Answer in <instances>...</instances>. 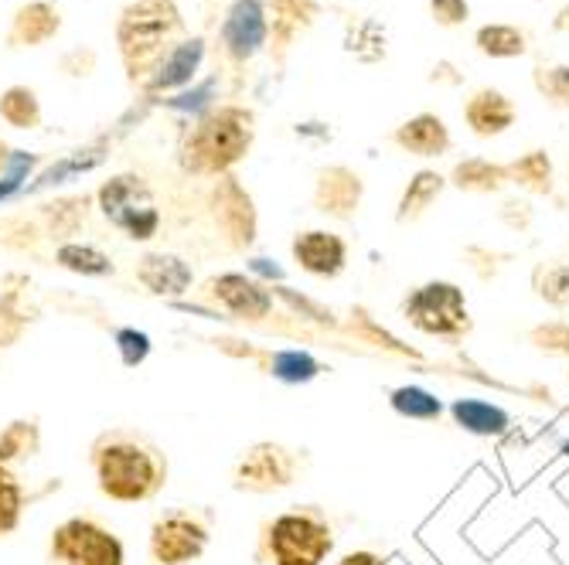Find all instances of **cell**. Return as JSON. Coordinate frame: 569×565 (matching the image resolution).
Instances as JSON below:
<instances>
[{"label":"cell","mask_w":569,"mask_h":565,"mask_svg":"<svg viewBox=\"0 0 569 565\" xmlns=\"http://www.w3.org/2000/svg\"><path fill=\"white\" fill-rule=\"evenodd\" d=\"M96 491L113 504H147L168 487V456L150 436L117 426L89 446Z\"/></svg>","instance_id":"obj_1"},{"label":"cell","mask_w":569,"mask_h":565,"mask_svg":"<svg viewBox=\"0 0 569 565\" xmlns=\"http://www.w3.org/2000/svg\"><path fill=\"white\" fill-rule=\"evenodd\" d=\"M256 117L242 107H219L204 113L181 143V168L194 178L229 174L252 147Z\"/></svg>","instance_id":"obj_2"},{"label":"cell","mask_w":569,"mask_h":565,"mask_svg":"<svg viewBox=\"0 0 569 565\" xmlns=\"http://www.w3.org/2000/svg\"><path fill=\"white\" fill-rule=\"evenodd\" d=\"M335 552V528L318 504H293L267 518L256 538L260 565H325Z\"/></svg>","instance_id":"obj_3"},{"label":"cell","mask_w":569,"mask_h":565,"mask_svg":"<svg viewBox=\"0 0 569 565\" xmlns=\"http://www.w3.org/2000/svg\"><path fill=\"white\" fill-rule=\"evenodd\" d=\"M181 31V11L174 0H133L120 14L117 41L127 79L137 85L161 69L171 38Z\"/></svg>","instance_id":"obj_4"},{"label":"cell","mask_w":569,"mask_h":565,"mask_svg":"<svg viewBox=\"0 0 569 565\" xmlns=\"http://www.w3.org/2000/svg\"><path fill=\"white\" fill-rule=\"evenodd\" d=\"M399 314L412 331L440 341H463L475 327L468 296L450 280H430L412 286L399 303Z\"/></svg>","instance_id":"obj_5"},{"label":"cell","mask_w":569,"mask_h":565,"mask_svg":"<svg viewBox=\"0 0 569 565\" xmlns=\"http://www.w3.org/2000/svg\"><path fill=\"white\" fill-rule=\"evenodd\" d=\"M48 565H127V545L99 518L72 515L48 535Z\"/></svg>","instance_id":"obj_6"},{"label":"cell","mask_w":569,"mask_h":565,"mask_svg":"<svg viewBox=\"0 0 569 565\" xmlns=\"http://www.w3.org/2000/svg\"><path fill=\"white\" fill-rule=\"evenodd\" d=\"M212 542V515L198 507H171L153 518L147 532V555L153 565H191Z\"/></svg>","instance_id":"obj_7"},{"label":"cell","mask_w":569,"mask_h":565,"mask_svg":"<svg viewBox=\"0 0 569 565\" xmlns=\"http://www.w3.org/2000/svg\"><path fill=\"white\" fill-rule=\"evenodd\" d=\"M201 296L209 300L212 311H219L226 321H239V324H270L277 314L273 290L239 270L212 276L204 283Z\"/></svg>","instance_id":"obj_8"},{"label":"cell","mask_w":569,"mask_h":565,"mask_svg":"<svg viewBox=\"0 0 569 565\" xmlns=\"http://www.w3.org/2000/svg\"><path fill=\"white\" fill-rule=\"evenodd\" d=\"M297 477H300V456L273 440L246 446L232 467V487L239 494H277L297 484Z\"/></svg>","instance_id":"obj_9"},{"label":"cell","mask_w":569,"mask_h":565,"mask_svg":"<svg viewBox=\"0 0 569 565\" xmlns=\"http://www.w3.org/2000/svg\"><path fill=\"white\" fill-rule=\"evenodd\" d=\"M212 215L229 249H249L260 235V215H256L252 194L232 174H222L212 188Z\"/></svg>","instance_id":"obj_10"},{"label":"cell","mask_w":569,"mask_h":565,"mask_svg":"<svg viewBox=\"0 0 569 565\" xmlns=\"http://www.w3.org/2000/svg\"><path fill=\"white\" fill-rule=\"evenodd\" d=\"M290 260L315 280H338L348 270V242L331 229H303L290 242Z\"/></svg>","instance_id":"obj_11"},{"label":"cell","mask_w":569,"mask_h":565,"mask_svg":"<svg viewBox=\"0 0 569 565\" xmlns=\"http://www.w3.org/2000/svg\"><path fill=\"white\" fill-rule=\"evenodd\" d=\"M137 283L150 293V296H161L168 303H178L191 293L194 286V270L188 260L174 252H143L137 266H133Z\"/></svg>","instance_id":"obj_12"},{"label":"cell","mask_w":569,"mask_h":565,"mask_svg":"<svg viewBox=\"0 0 569 565\" xmlns=\"http://www.w3.org/2000/svg\"><path fill=\"white\" fill-rule=\"evenodd\" d=\"M361 198H366V181H361V174H355L351 168L335 164V168H325L318 174L315 209L321 215L338 219V222H348V219H355Z\"/></svg>","instance_id":"obj_13"},{"label":"cell","mask_w":569,"mask_h":565,"mask_svg":"<svg viewBox=\"0 0 569 565\" xmlns=\"http://www.w3.org/2000/svg\"><path fill=\"white\" fill-rule=\"evenodd\" d=\"M515 117H519V110H515V102L498 92V89H481L468 99V107H463V120H468L471 133L475 137H501L515 127Z\"/></svg>","instance_id":"obj_14"},{"label":"cell","mask_w":569,"mask_h":565,"mask_svg":"<svg viewBox=\"0 0 569 565\" xmlns=\"http://www.w3.org/2000/svg\"><path fill=\"white\" fill-rule=\"evenodd\" d=\"M450 420L457 430L471 433V436H481V440H498L511 430V416L505 413L501 405L495 402H485V398H453L450 402Z\"/></svg>","instance_id":"obj_15"},{"label":"cell","mask_w":569,"mask_h":565,"mask_svg":"<svg viewBox=\"0 0 569 565\" xmlns=\"http://www.w3.org/2000/svg\"><path fill=\"white\" fill-rule=\"evenodd\" d=\"M392 140L412 158H443L450 150V130L437 113H417L392 133Z\"/></svg>","instance_id":"obj_16"},{"label":"cell","mask_w":569,"mask_h":565,"mask_svg":"<svg viewBox=\"0 0 569 565\" xmlns=\"http://www.w3.org/2000/svg\"><path fill=\"white\" fill-rule=\"evenodd\" d=\"M256 362L263 365V372L270 379H277L283 385H307L328 372L315 354L300 351V347H263Z\"/></svg>","instance_id":"obj_17"},{"label":"cell","mask_w":569,"mask_h":565,"mask_svg":"<svg viewBox=\"0 0 569 565\" xmlns=\"http://www.w3.org/2000/svg\"><path fill=\"white\" fill-rule=\"evenodd\" d=\"M56 266H62L66 273L82 276V280H107L117 273V263L110 260V252H102L92 242H76V239H69L56 249Z\"/></svg>","instance_id":"obj_18"},{"label":"cell","mask_w":569,"mask_h":565,"mask_svg":"<svg viewBox=\"0 0 569 565\" xmlns=\"http://www.w3.org/2000/svg\"><path fill=\"white\" fill-rule=\"evenodd\" d=\"M62 28V18L59 11L44 4V0H34V4H24L18 14H14V24H11V44H24V48H38L44 44L48 38H56Z\"/></svg>","instance_id":"obj_19"},{"label":"cell","mask_w":569,"mask_h":565,"mask_svg":"<svg viewBox=\"0 0 569 565\" xmlns=\"http://www.w3.org/2000/svg\"><path fill=\"white\" fill-rule=\"evenodd\" d=\"M443 188H447V178L440 171H417L409 178V184H406V191H402V198L396 204V222L406 225V222L423 219L430 204L443 194Z\"/></svg>","instance_id":"obj_20"},{"label":"cell","mask_w":569,"mask_h":565,"mask_svg":"<svg viewBox=\"0 0 569 565\" xmlns=\"http://www.w3.org/2000/svg\"><path fill=\"white\" fill-rule=\"evenodd\" d=\"M450 184L471 194H498L508 184V168L488 158H463L450 171Z\"/></svg>","instance_id":"obj_21"},{"label":"cell","mask_w":569,"mask_h":565,"mask_svg":"<svg viewBox=\"0 0 569 565\" xmlns=\"http://www.w3.org/2000/svg\"><path fill=\"white\" fill-rule=\"evenodd\" d=\"M389 408L399 420H409V423H440V416H443V402L423 385L392 389L389 392Z\"/></svg>","instance_id":"obj_22"},{"label":"cell","mask_w":569,"mask_h":565,"mask_svg":"<svg viewBox=\"0 0 569 565\" xmlns=\"http://www.w3.org/2000/svg\"><path fill=\"white\" fill-rule=\"evenodd\" d=\"M41 453V426L38 420H11L4 430H0V464L14 467V464H28Z\"/></svg>","instance_id":"obj_23"},{"label":"cell","mask_w":569,"mask_h":565,"mask_svg":"<svg viewBox=\"0 0 569 565\" xmlns=\"http://www.w3.org/2000/svg\"><path fill=\"white\" fill-rule=\"evenodd\" d=\"M96 198H99V212L113 222V219H120L127 209H133V204L150 201V191H147L143 178H137V174H117V178H110L107 184L99 188Z\"/></svg>","instance_id":"obj_24"},{"label":"cell","mask_w":569,"mask_h":565,"mask_svg":"<svg viewBox=\"0 0 569 565\" xmlns=\"http://www.w3.org/2000/svg\"><path fill=\"white\" fill-rule=\"evenodd\" d=\"M0 120L14 130H38L41 127V102L31 85H11L0 92Z\"/></svg>","instance_id":"obj_25"},{"label":"cell","mask_w":569,"mask_h":565,"mask_svg":"<svg viewBox=\"0 0 569 565\" xmlns=\"http://www.w3.org/2000/svg\"><path fill=\"white\" fill-rule=\"evenodd\" d=\"M505 168H508V184H519L532 194L552 191V161L546 150H529L519 161H511Z\"/></svg>","instance_id":"obj_26"},{"label":"cell","mask_w":569,"mask_h":565,"mask_svg":"<svg viewBox=\"0 0 569 565\" xmlns=\"http://www.w3.org/2000/svg\"><path fill=\"white\" fill-rule=\"evenodd\" d=\"M270 290H273V296H277L280 303H287L290 317H297V321H307V324H318V327H328V331H338V327H341V321L335 317L331 306L318 303L315 296H307V293H300V290L287 286V283H280V286H270Z\"/></svg>","instance_id":"obj_27"},{"label":"cell","mask_w":569,"mask_h":565,"mask_svg":"<svg viewBox=\"0 0 569 565\" xmlns=\"http://www.w3.org/2000/svg\"><path fill=\"white\" fill-rule=\"evenodd\" d=\"M24 507H28V497H24L21 477L11 467L0 464V538H8L21 528Z\"/></svg>","instance_id":"obj_28"},{"label":"cell","mask_w":569,"mask_h":565,"mask_svg":"<svg viewBox=\"0 0 569 565\" xmlns=\"http://www.w3.org/2000/svg\"><path fill=\"white\" fill-rule=\"evenodd\" d=\"M475 41H478V51L488 59H519L529 48L526 34L511 24H485Z\"/></svg>","instance_id":"obj_29"},{"label":"cell","mask_w":569,"mask_h":565,"mask_svg":"<svg viewBox=\"0 0 569 565\" xmlns=\"http://www.w3.org/2000/svg\"><path fill=\"white\" fill-rule=\"evenodd\" d=\"M532 290L542 303L566 311L569 306V263H549L532 273Z\"/></svg>","instance_id":"obj_30"},{"label":"cell","mask_w":569,"mask_h":565,"mask_svg":"<svg viewBox=\"0 0 569 565\" xmlns=\"http://www.w3.org/2000/svg\"><path fill=\"white\" fill-rule=\"evenodd\" d=\"M315 18V4L310 0H273V34H277V44L287 48L290 38L310 24Z\"/></svg>","instance_id":"obj_31"},{"label":"cell","mask_w":569,"mask_h":565,"mask_svg":"<svg viewBox=\"0 0 569 565\" xmlns=\"http://www.w3.org/2000/svg\"><path fill=\"white\" fill-rule=\"evenodd\" d=\"M113 225L130 239V242H150L153 235L161 232V212L153 209V201L133 204L120 219H113Z\"/></svg>","instance_id":"obj_32"},{"label":"cell","mask_w":569,"mask_h":565,"mask_svg":"<svg viewBox=\"0 0 569 565\" xmlns=\"http://www.w3.org/2000/svg\"><path fill=\"white\" fill-rule=\"evenodd\" d=\"M86 209H89V198H62V201L44 204L48 232L51 235H72L79 229V222H86Z\"/></svg>","instance_id":"obj_33"},{"label":"cell","mask_w":569,"mask_h":565,"mask_svg":"<svg viewBox=\"0 0 569 565\" xmlns=\"http://www.w3.org/2000/svg\"><path fill=\"white\" fill-rule=\"evenodd\" d=\"M113 347H117V354H120V362H123V369H140L147 357H150V351H153V341H150V334L147 331H140V327H117L113 331Z\"/></svg>","instance_id":"obj_34"},{"label":"cell","mask_w":569,"mask_h":565,"mask_svg":"<svg viewBox=\"0 0 569 565\" xmlns=\"http://www.w3.org/2000/svg\"><path fill=\"white\" fill-rule=\"evenodd\" d=\"M28 314L21 311V293L18 290H8L0 296V351L11 347L24 331H28Z\"/></svg>","instance_id":"obj_35"},{"label":"cell","mask_w":569,"mask_h":565,"mask_svg":"<svg viewBox=\"0 0 569 565\" xmlns=\"http://www.w3.org/2000/svg\"><path fill=\"white\" fill-rule=\"evenodd\" d=\"M536 89L559 110H569V65H549L536 72Z\"/></svg>","instance_id":"obj_36"},{"label":"cell","mask_w":569,"mask_h":565,"mask_svg":"<svg viewBox=\"0 0 569 565\" xmlns=\"http://www.w3.org/2000/svg\"><path fill=\"white\" fill-rule=\"evenodd\" d=\"M529 341L546 354H566L569 357V324L566 321H549V324L532 327Z\"/></svg>","instance_id":"obj_37"},{"label":"cell","mask_w":569,"mask_h":565,"mask_svg":"<svg viewBox=\"0 0 569 565\" xmlns=\"http://www.w3.org/2000/svg\"><path fill=\"white\" fill-rule=\"evenodd\" d=\"M246 273H249L252 280L267 283V286L287 283V270H283L277 260H270V255H249V260H246Z\"/></svg>","instance_id":"obj_38"},{"label":"cell","mask_w":569,"mask_h":565,"mask_svg":"<svg viewBox=\"0 0 569 565\" xmlns=\"http://www.w3.org/2000/svg\"><path fill=\"white\" fill-rule=\"evenodd\" d=\"M430 14L437 24L443 28H457L468 21L471 8H468V0H430Z\"/></svg>","instance_id":"obj_39"},{"label":"cell","mask_w":569,"mask_h":565,"mask_svg":"<svg viewBox=\"0 0 569 565\" xmlns=\"http://www.w3.org/2000/svg\"><path fill=\"white\" fill-rule=\"evenodd\" d=\"M335 565H392V558L369 552V548H355V552H345Z\"/></svg>","instance_id":"obj_40"},{"label":"cell","mask_w":569,"mask_h":565,"mask_svg":"<svg viewBox=\"0 0 569 565\" xmlns=\"http://www.w3.org/2000/svg\"><path fill=\"white\" fill-rule=\"evenodd\" d=\"M8 161H11V150H8V143H4V140H0V171L8 168Z\"/></svg>","instance_id":"obj_41"},{"label":"cell","mask_w":569,"mask_h":565,"mask_svg":"<svg viewBox=\"0 0 569 565\" xmlns=\"http://www.w3.org/2000/svg\"><path fill=\"white\" fill-rule=\"evenodd\" d=\"M566 453H569V443H566Z\"/></svg>","instance_id":"obj_42"}]
</instances>
